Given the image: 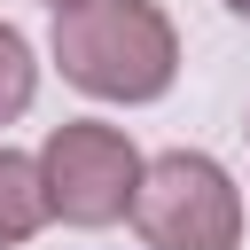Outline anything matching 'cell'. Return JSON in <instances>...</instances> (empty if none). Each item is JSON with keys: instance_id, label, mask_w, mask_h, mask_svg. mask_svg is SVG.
I'll use <instances>...</instances> for the list:
<instances>
[{"instance_id": "5b68a950", "label": "cell", "mask_w": 250, "mask_h": 250, "mask_svg": "<svg viewBox=\"0 0 250 250\" xmlns=\"http://www.w3.org/2000/svg\"><path fill=\"white\" fill-rule=\"evenodd\" d=\"M31 94H39V62H31L23 31H16V23H0V125H8V117H23V109H31Z\"/></svg>"}, {"instance_id": "277c9868", "label": "cell", "mask_w": 250, "mask_h": 250, "mask_svg": "<svg viewBox=\"0 0 250 250\" xmlns=\"http://www.w3.org/2000/svg\"><path fill=\"white\" fill-rule=\"evenodd\" d=\"M47 227V188H39V156L0 148V250L31 242Z\"/></svg>"}, {"instance_id": "7a4b0ae2", "label": "cell", "mask_w": 250, "mask_h": 250, "mask_svg": "<svg viewBox=\"0 0 250 250\" xmlns=\"http://www.w3.org/2000/svg\"><path fill=\"white\" fill-rule=\"evenodd\" d=\"M133 227L148 250H234L242 242V195L203 148H164L133 180Z\"/></svg>"}, {"instance_id": "3957f363", "label": "cell", "mask_w": 250, "mask_h": 250, "mask_svg": "<svg viewBox=\"0 0 250 250\" xmlns=\"http://www.w3.org/2000/svg\"><path fill=\"white\" fill-rule=\"evenodd\" d=\"M133 180H141V156H133V141H125L117 125L70 117V125H55L47 148H39L47 219H62V227H109V219H125Z\"/></svg>"}, {"instance_id": "8992f818", "label": "cell", "mask_w": 250, "mask_h": 250, "mask_svg": "<svg viewBox=\"0 0 250 250\" xmlns=\"http://www.w3.org/2000/svg\"><path fill=\"white\" fill-rule=\"evenodd\" d=\"M227 8H234V16H250V0H227Z\"/></svg>"}, {"instance_id": "6da1fadb", "label": "cell", "mask_w": 250, "mask_h": 250, "mask_svg": "<svg viewBox=\"0 0 250 250\" xmlns=\"http://www.w3.org/2000/svg\"><path fill=\"white\" fill-rule=\"evenodd\" d=\"M55 62L94 102H156L180 70V31L156 0H62Z\"/></svg>"}, {"instance_id": "52a82bcc", "label": "cell", "mask_w": 250, "mask_h": 250, "mask_svg": "<svg viewBox=\"0 0 250 250\" xmlns=\"http://www.w3.org/2000/svg\"><path fill=\"white\" fill-rule=\"evenodd\" d=\"M47 8H62V0H47Z\"/></svg>"}]
</instances>
